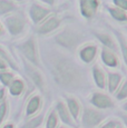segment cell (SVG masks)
<instances>
[{"instance_id":"cell-1","label":"cell","mask_w":127,"mask_h":128,"mask_svg":"<svg viewBox=\"0 0 127 128\" xmlns=\"http://www.w3.org/2000/svg\"><path fill=\"white\" fill-rule=\"evenodd\" d=\"M47 66L54 82L67 92H75L82 86L85 80L84 71L72 57L66 54L51 51L48 54Z\"/></svg>"},{"instance_id":"cell-2","label":"cell","mask_w":127,"mask_h":128,"mask_svg":"<svg viewBox=\"0 0 127 128\" xmlns=\"http://www.w3.org/2000/svg\"><path fill=\"white\" fill-rule=\"evenodd\" d=\"M82 36L79 31L72 28H65L62 31L57 32L55 36V41L57 45L65 48L66 50L72 51V49H76L80 44H82Z\"/></svg>"},{"instance_id":"cell-3","label":"cell","mask_w":127,"mask_h":128,"mask_svg":"<svg viewBox=\"0 0 127 128\" xmlns=\"http://www.w3.org/2000/svg\"><path fill=\"white\" fill-rule=\"evenodd\" d=\"M106 119V114L92 106L84 107L82 112V128H98Z\"/></svg>"},{"instance_id":"cell-4","label":"cell","mask_w":127,"mask_h":128,"mask_svg":"<svg viewBox=\"0 0 127 128\" xmlns=\"http://www.w3.org/2000/svg\"><path fill=\"white\" fill-rule=\"evenodd\" d=\"M17 48L19 49L20 54L25 60L30 62L31 65L39 67L40 61H39V55H38V47L34 37H28L25 40L20 41L17 45Z\"/></svg>"},{"instance_id":"cell-5","label":"cell","mask_w":127,"mask_h":128,"mask_svg":"<svg viewBox=\"0 0 127 128\" xmlns=\"http://www.w3.org/2000/svg\"><path fill=\"white\" fill-rule=\"evenodd\" d=\"M4 24L9 34L14 37H17L24 32L27 24V19L22 12H16L7 16L4 19Z\"/></svg>"},{"instance_id":"cell-6","label":"cell","mask_w":127,"mask_h":128,"mask_svg":"<svg viewBox=\"0 0 127 128\" xmlns=\"http://www.w3.org/2000/svg\"><path fill=\"white\" fill-rule=\"evenodd\" d=\"M22 62H24V68H25L27 76H28L29 79L32 82L34 85H35L41 92H47L46 79H45V77H44L42 72H41L36 66L31 65L30 62H28V61L25 60L24 58H22Z\"/></svg>"},{"instance_id":"cell-7","label":"cell","mask_w":127,"mask_h":128,"mask_svg":"<svg viewBox=\"0 0 127 128\" xmlns=\"http://www.w3.org/2000/svg\"><path fill=\"white\" fill-rule=\"evenodd\" d=\"M89 102L92 107L99 110H106L115 107V102L110 96L102 92H94L89 96Z\"/></svg>"},{"instance_id":"cell-8","label":"cell","mask_w":127,"mask_h":128,"mask_svg":"<svg viewBox=\"0 0 127 128\" xmlns=\"http://www.w3.org/2000/svg\"><path fill=\"white\" fill-rule=\"evenodd\" d=\"M60 24H62V18L58 17L57 14H54V16L48 17L45 21L37 24L35 31L37 35L46 36V35H48V34L55 31L57 28H59Z\"/></svg>"},{"instance_id":"cell-9","label":"cell","mask_w":127,"mask_h":128,"mask_svg":"<svg viewBox=\"0 0 127 128\" xmlns=\"http://www.w3.org/2000/svg\"><path fill=\"white\" fill-rule=\"evenodd\" d=\"M55 110H56V112H57L58 119L62 120V122L65 126H67V127L76 126V122L72 119V115H70L69 110H68L67 106H66V102H64V100H62V99L57 100V102H56V105H55Z\"/></svg>"},{"instance_id":"cell-10","label":"cell","mask_w":127,"mask_h":128,"mask_svg":"<svg viewBox=\"0 0 127 128\" xmlns=\"http://www.w3.org/2000/svg\"><path fill=\"white\" fill-rule=\"evenodd\" d=\"M50 14V9L45 8L39 4H30L29 7V16H30L31 20L35 24H39L42 22L44 19H47V17Z\"/></svg>"},{"instance_id":"cell-11","label":"cell","mask_w":127,"mask_h":128,"mask_svg":"<svg viewBox=\"0 0 127 128\" xmlns=\"http://www.w3.org/2000/svg\"><path fill=\"white\" fill-rule=\"evenodd\" d=\"M99 0H79V10L84 18L92 19L99 9Z\"/></svg>"},{"instance_id":"cell-12","label":"cell","mask_w":127,"mask_h":128,"mask_svg":"<svg viewBox=\"0 0 127 128\" xmlns=\"http://www.w3.org/2000/svg\"><path fill=\"white\" fill-rule=\"evenodd\" d=\"M98 52V47L94 44H86L78 50V57L84 64H90L95 60Z\"/></svg>"},{"instance_id":"cell-13","label":"cell","mask_w":127,"mask_h":128,"mask_svg":"<svg viewBox=\"0 0 127 128\" xmlns=\"http://www.w3.org/2000/svg\"><path fill=\"white\" fill-rule=\"evenodd\" d=\"M65 102H66V106H67L68 110H69L70 115H72V119L75 120V122H78L79 117H80L82 112V105H80L79 100H78L75 96L66 95L65 96Z\"/></svg>"},{"instance_id":"cell-14","label":"cell","mask_w":127,"mask_h":128,"mask_svg":"<svg viewBox=\"0 0 127 128\" xmlns=\"http://www.w3.org/2000/svg\"><path fill=\"white\" fill-rule=\"evenodd\" d=\"M100 59H102V62L104 64L106 67H109V68L119 67V58H118V56H117V54L108 48L102 47Z\"/></svg>"},{"instance_id":"cell-15","label":"cell","mask_w":127,"mask_h":128,"mask_svg":"<svg viewBox=\"0 0 127 128\" xmlns=\"http://www.w3.org/2000/svg\"><path fill=\"white\" fill-rule=\"evenodd\" d=\"M94 35L102 44V47L110 49V50L115 51V52L118 51L119 47H118V44H117V40L112 35L107 34L106 31H94Z\"/></svg>"},{"instance_id":"cell-16","label":"cell","mask_w":127,"mask_h":128,"mask_svg":"<svg viewBox=\"0 0 127 128\" xmlns=\"http://www.w3.org/2000/svg\"><path fill=\"white\" fill-rule=\"evenodd\" d=\"M92 79L96 85V87L100 90L106 89L107 87V75L102 68V66H99L98 64L92 66Z\"/></svg>"},{"instance_id":"cell-17","label":"cell","mask_w":127,"mask_h":128,"mask_svg":"<svg viewBox=\"0 0 127 128\" xmlns=\"http://www.w3.org/2000/svg\"><path fill=\"white\" fill-rule=\"evenodd\" d=\"M41 108V97L38 94L32 95L28 99L26 106V116L27 117H34L36 116V114L40 110Z\"/></svg>"},{"instance_id":"cell-18","label":"cell","mask_w":127,"mask_h":128,"mask_svg":"<svg viewBox=\"0 0 127 128\" xmlns=\"http://www.w3.org/2000/svg\"><path fill=\"white\" fill-rule=\"evenodd\" d=\"M123 80V76L117 71H108L107 72V90L109 94L116 92L118 87L120 86V82Z\"/></svg>"},{"instance_id":"cell-19","label":"cell","mask_w":127,"mask_h":128,"mask_svg":"<svg viewBox=\"0 0 127 128\" xmlns=\"http://www.w3.org/2000/svg\"><path fill=\"white\" fill-rule=\"evenodd\" d=\"M8 87H9V94L11 96H14V97H18L25 90V82L20 78H14Z\"/></svg>"},{"instance_id":"cell-20","label":"cell","mask_w":127,"mask_h":128,"mask_svg":"<svg viewBox=\"0 0 127 128\" xmlns=\"http://www.w3.org/2000/svg\"><path fill=\"white\" fill-rule=\"evenodd\" d=\"M44 117H45V114L41 112L39 115L28 118V120L24 122L20 128H39L44 122Z\"/></svg>"},{"instance_id":"cell-21","label":"cell","mask_w":127,"mask_h":128,"mask_svg":"<svg viewBox=\"0 0 127 128\" xmlns=\"http://www.w3.org/2000/svg\"><path fill=\"white\" fill-rule=\"evenodd\" d=\"M115 37H116V40L118 42L119 49H120L122 56H123V59H124V62L127 66V41L124 38V36L122 34H119L118 31H115Z\"/></svg>"},{"instance_id":"cell-22","label":"cell","mask_w":127,"mask_h":128,"mask_svg":"<svg viewBox=\"0 0 127 128\" xmlns=\"http://www.w3.org/2000/svg\"><path fill=\"white\" fill-rule=\"evenodd\" d=\"M107 10H108L109 14L112 16V18L115 19L116 21H120V22H123V21H127V14L126 11L122 10V9L119 8H113V7H108L107 6Z\"/></svg>"},{"instance_id":"cell-23","label":"cell","mask_w":127,"mask_h":128,"mask_svg":"<svg viewBox=\"0 0 127 128\" xmlns=\"http://www.w3.org/2000/svg\"><path fill=\"white\" fill-rule=\"evenodd\" d=\"M45 128H58V116L55 108H52L48 112L47 117H46Z\"/></svg>"},{"instance_id":"cell-24","label":"cell","mask_w":127,"mask_h":128,"mask_svg":"<svg viewBox=\"0 0 127 128\" xmlns=\"http://www.w3.org/2000/svg\"><path fill=\"white\" fill-rule=\"evenodd\" d=\"M17 9L14 4L10 0H0V16H4V14L12 12Z\"/></svg>"},{"instance_id":"cell-25","label":"cell","mask_w":127,"mask_h":128,"mask_svg":"<svg viewBox=\"0 0 127 128\" xmlns=\"http://www.w3.org/2000/svg\"><path fill=\"white\" fill-rule=\"evenodd\" d=\"M14 79V72L7 70H0V82L4 87H8Z\"/></svg>"},{"instance_id":"cell-26","label":"cell","mask_w":127,"mask_h":128,"mask_svg":"<svg viewBox=\"0 0 127 128\" xmlns=\"http://www.w3.org/2000/svg\"><path fill=\"white\" fill-rule=\"evenodd\" d=\"M115 98L117 100H124L127 98V79L122 84L118 87V89L116 90V92L114 94Z\"/></svg>"},{"instance_id":"cell-27","label":"cell","mask_w":127,"mask_h":128,"mask_svg":"<svg viewBox=\"0 0 127 128\" xmlns=\"http://www.w3.org/2000/svg\"><path fill=\"white\" fill-rule=\"evenodd\" d=\"M0 58L4 59V60L8 64V66H10L12 69L18 70V67L16 66V62L14 61V59L11 58V56L6 51V49H4L2 47H0Z\"/></svg>"},{"instance_id":"cell-28","label":"cell","mask_w":127,"mask_h":128,"mask_svg":"<svg viewBox=\"0 0 127 128\" xmlns=\"http://www.w3.org/2000/svg\"><path fill=\"white\" fill-rule=\"evenodd\" d=\"M7 114H8V102L4 100V102H0V125L4 122Z\"/></svg>"},{"instance_id":"cell-29","label":"cell","mask_w":127,"mask_h":128,"mask_svg":"<svg viewBox=\"0 0 127 128\" xmlns=\"http://www.w3.org/2000/svg\"><path fill=\"white\" fill-rule=\"evenodd\" d=\"M119 126V122L116 119H109V120H105L104 122L99 126L98 128H117Z\"/></svg>"},{"instance_id":"cell-30","label":"cell","mask_w":127,"mask_h":128,"mask_svg":"<svg viewBox=\"0 0 127 128\" xmlns=\"http://www.w3.org/2000/svg\"><path fill=\"white\" fill-rule=\"evenodd\" d=\"M112 1L117 8L122 9L124 11H127V0H112Z\"/></svg>"},{"instance_id":"cell-31","label":"cell","mask_w":127,"mask_h":128,"mask_svg":"<svg viewBox=\"0 0 127 128\" xmlns=\"http://www.w3.org/2000/svg\"><path fill=\"white\" fill-rule=\"evenodd\" d=\"M118 117L120 118V120L123 122L124 126L127 128V114H118Z\"/></svg>"},{"instance_id":"cell-32","label":"cell","mask_w":127,"mask_h":128,"mask_svg":"<svg viewBox=\"0 0 127 128\" xmlns=\"http://www.w3.org/2000/svg\"><path fill=\"white\" fill-rule=\"evenodd\" d=\"M7 68H8V64L2 58H0V70H6Z\"/></svg>"},{"instance_id":"cell-33","label":"cell","mask_w":127,"mask_h":128,"mask_svg":"<svg viewBox=\"0 0 127 128\" xmlns=\"http://www.w3.org/2000/svg\"><path fill=\"white\" fill-rule=\"evenodd\" d=\"M4 94H6V90H4V87L0 88V102H4Z\"/></svg>"},{"instance_id":"cell-34","label":"cell","mask_w":127,"mask_h":128,"mask_svg":"<svg viewBox=\"0 0 127 128\" xmlns=\"http://www.w3.org/2000/svg\"><path fill=\"white\" fill-rule=\"evenodd\" d=\"M41 2H44V4H47L48 6H54V4H55V1L56 0H40Z\"/></svg>"},{"instance_id":"cell-35","label":"cell","mask_w":127,"mask_h":128,"mask_svg":"<svg viewBox=\"0 0 127 128\" xmlns=\"http://www.w3.org/2000/svg\"><path fill=\"white\" fill-rule=\"evenodd\" d=\"M2 128H14V125L12 122H7V124H4L2 126Z\"/></svg>"},{"instance_id":"cell-36","label":"cell","mask_w":127,"mask_h":128,"mask_svg":"<svg viewBox=\"0 0 127 128\" xmlns=\"http://www.w3.org/2000/svg\"><path fill=\"white\" fill-rule=\"evenodd\" d=\"M122 109H123L124 112H125L126 114H127V102H125L123 105H122Z\"/></svg>"},{"instance_id":"cell-37","label":"cell","mask_w":127,"mask_h":128,"mask_svg":"<svg viewBox=\"0 0 127 128\" xmlns=\"http://www.w3.org/2000/svg\"><path fill=\"white\" fill-rule=\"evenodd\" d=\"M4 35V28H2L1 24H0V37H2Z\"/></svg>"},{"instance_id":"cell-38","label":"cell","mask_w":127,"mask_h":128,"mask_svg":"<svg viewBox=\"0 0 127 128\" xmlns=\"http://www.w3.org/2000/svg\"><path fill=\"white\" fill-rule=\"evenodd\" d=\"M58 128H68V127H67V126H65V125H62V126H59Z\"/></svg>"},{"instance_id":"cell-39","label":"cell","mask_w":127,"mask_h":128,"mask_svg":"<svg viewBox=\"0 0 127 128\" xmlns=\"http://www.w3.org/2000/svg\"><path fill=\"white\" fill-rule=\"evenodd\" d=\"M117 128H125V127H124V126H123V125H120V124H119V126H118V127H117Z\"/></svg>"},{"instance_id":"cell-40","label":"cell","mask_w":127,"mask_h":128,"mask_svg":"<svg viewBox=\"0 0 127 128\" xmlns=\"http://www.w3.org/2000/svg\"><path fill=\"white\" fill-rule=\"evenodd\" d=\"M124 29H125V30L127 31V24H125V26H124Z\"/></svg>"},{"instance_id":"cell-41","label":"cell","mask_w":127,"mask_h":128,"mask_svg":"<svg viewBox=\"0 0 127 128\" xmlns=\"http://www.w3.org/2000/svg\"><path fill=\"white\" fill-rule=\"evenodd\" d=\"M14 1H24V0H14Z\"/></svg>"}]
</instances>
